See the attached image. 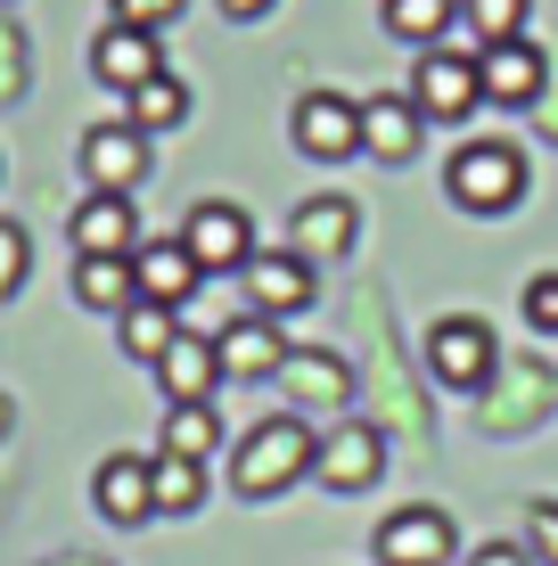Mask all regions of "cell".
Instances as JSON below:
<instances>
[{"mask_svg":"<svg viewBox=\"0 0 558 566\" xmlns=\"http://www.w3.org/2000/svg\"><path fill=\"white\" fill-rule=\"evenodd\" d=\"M313 419H296V411H272V419H255L239 436V452H230V493L239 501H280L296 476H313Z\"/></svg>","mask_w":558,"mask_h":566,"instance_id":"obj_1","label":"cell"},{"mask_svg":"<svg viewBox=\"0 0 558 566\" xmlns=\"http://www.w3.org/2000/svg\"><path fill=\"white\" fill-rule=\"evenodd\" d=\"M444 198L460 213H476V222L517 213L526 206V148L517 140H460L452 165H444Z\"/></svg>","mask_w":558,"mask_h":566,"instance_id":"obj_2","label":"cell"},{"mask_svg":"<svg viewBox=\"0 0 558 566\" xmlns=\"http://www.w3.org/2000/svg\"><path fill=\"white\" fill-rule=\"evenodd\" d=\"M550 411H558V369L543 354H509L493 369V386L476 395V427L485 436H534Z\"/></svg>","mask_w":558,"mask_h":566,"instance_id":"obj_3","label":"cell"},{"mask_svg":"<svg viewBox=\"0 0 558 566\" xmlns=\"http://www.w3.org/2000/svg\"><path fill=\"white\" fill-rule=\"evenodd\" d=\"M493 369H502V345L476 312H444L428 328V386H452V395H485Z\"/></svg>","mask_w":558,"mask_h":566,"instance_id":"obj_4","label":"cell"},{"mask_svg":"<svg viewBox=\"0 0 558 566\" xmlns=\"http://www.w3.org/2000/svg\"><path fill=\"white\" fill-rule=\"evenodd\" d=\"M411 107L419 124H468V115H485V83H476V50H419L411 66Z\"/></svg>","mask_w":558,"mask_h":566,"instance_id":"obj_5","label":"cell"},{"mask_svg":"<svg viewBox=\"0 0 558 566\" xmlns=\"http://www.w3.org/2000/svg\"><path fill=\"white\" fill-rule=\"evenodd\" d=\"M313 476L329 484V493H370V484L387 476V427H378V419H337V427H320Z\"/></svg>","mask_w":558,"mask_h":566,"instance_id":"obj_6","label":"cell"},{"mask_svg":"<svg viewBox=\"0 0 558 566\" xmlns=\"http://www.w3.org/2000/svg\"><path fill=\"white\" fill-rule=\"evenodd\" d=\"M287 140H296V156H313V165L361 156V99H345V91H304V99L287 107Z\"/></svg>","mask_w":558,"mask_h":566,"instance_id":"obj_7","label":"cell"},{"mask_svg":"<svg viewBox=\"0 0 558 566\" xmlns=\"http://www.w3.org/2000/svg\"><path fill=\"white\" fill-rule=\"evenodd\" d=\"M181 247H189V263H198L206 280H214V271H246V263H255V222H246V206L206 198V206H189Z\"/></svg>","mask_w":558,"mask_h":566,"instance_id":"obj_8","label":"cell"},{"mask_svg":"<svg viewBox=\"0 0 558 566\" xmlns=\"http://www.w3.org/2000/svg\"><path fill=\"white\" fill-rule=\"evenodd\" d=\"M313 271L296 247H255V263L239 271L246 280V312H263V321H296V312H313Z\"/></svg>","mask_w":558,"mask_h":566,"instance_id":"obj_9","label":"cell"},{"mask_svg":"<svg viewBox=\"0 0 558 566\" xmlns=\"http://www.w3.org/2000/svg\"><path fill=\"white\" fill-rule=\"evenodd\" d=\"M452 558H460V525L428 501H411L378 525V566H452Z\"/></svg>","mask_w":558,"mask_h":566,"instance_id":"obj_10","label":"cell"},{"mask_svg":"<svg viewBox=\"0 0 558 566\" xmlns=\"http://www.w3.org/2000/svg\"><path fill=\"white\" fill-rule=\"evenodd\" d=\"M74 156H83V181L107 189V198H131V189L148 181V132H131L124 115H115V124H91Z\"/></svg>","mask_w":558,"mask_h":566,"instance_id":"obj_11","label":"cell"},{"mask_svg":"<svg viewBox=\"0 0 558 566\" xmlns=\"http://www.w3.org/2000/svg\"><path fill=\"white\" fill-rule=\"evenodd\" d=\"M280 395H287L296 419H345V402H354V361L345 354H287Z\"/></svg>","mask_w":558,"mask_h":566,"instance_id":"obj_12","label":"cell"},{"mask_svg":"<svg viewBox=\"0 0 558 566\" xmlns=\"http://www.w3.org/2000/svg\"><path fill=\"white\" fill-rule=\"evenodd\" d=\"M476 83H485V107H534L550 83V50L526 42V33L493 42V50H476Z\"/></svg>","mask_w":558,"mask_h":566,"instance_id":"obj_13","label":"cell"},{"mask_svg":"<svg viewBox=\"0 0 558 566\" xmlns=\"http://www.w3.org/2000/svg\"><path fill=\"white\" fill-rule=\"evenodd\" d=\"M66 239H74V255H140V206L91 189V198L66 213Z\"/></svg>","mask_w":558,"mask_h":566,"instance_id":"obj_14","label":"cell"},{"mask_svg":"<svg viewBox=\"0 0 558 566\" xmlns=\"http://www.w3.org/2000/svg\"><path fill=\"white\" fill-rule=\"evenodd\" d=\"M287 239H296L304 263H337V255H354V239H361V206L354 198H304L287 213Z\"/></svg>","mask_w":558,"mask_h":566,"instance_id":"obj_15","label":"cell"},{"mask_svg":"<svg viewBox=\"0 0 558 566\" xmlns=\"http://www.w3.org/2000/svg\"><path fill=\"white\" fill-rule=\"evenodd\" d=\"M91 74L131 99L140 83H157V74H165V42H157V33H131V25H99V42H91Z\"/></svg>","mask_w":558,"mask_h":566,"instance_id":"obj_16","label":"cell"},{"mask_svg":"<svg viewBox=\"0 0 558 566\" xmlns=\"http://www.w3.org/2000/svg\"><path fill=\"white\" fill-rule=\"evenodd\" d=\"M419 140H428V124H419L411 91H378V99H361V156H378V165H411Z\"/></svg>","mask_w":558,"mask_h":566,"instance_id":"obj_17","label":"cell"},{"mask_svg":"<svg viewBox=\"0 0 558 566\" xmlns=\"http://www.w3.org/2000/svg\"><path fill=\"white\" fill-rule=\"evenodd\" d=\"M214 361H222V378H280V361H287L280 321H263V312H239V321L214 337Z\"/></svg>","mask_w":558,"mask_h":566,"instance_id":"obj_18","label":"cell"},{"mask_svg":"<svg viewBox=\"0 0 558 566\" xmlns=\"http://www.w3.org/2000/svg\"><path fill=\"white\" fill-rule=\"evenodd\" d=\"M131 280H140V296H148V304H172V312H181L189 296H198L206 271L189 263L181 230H172V239H140V255H131Z\"/></svg>","mask_w":558,"mask_h":566,"instance_id":"obj_19","label":"cell"},{"mask_svg":"<svg viewBox=\"0 0 558 566\" xmlns=\"http://www.w3.org/2000/svg\"><path fill=\"white\" fill-rule=\"evenodd\" d=\"M91 501H99V517H107V525H148V517H157V493H148V460H140V452L99 460V476H91Z\"/></svg>","mask_w":558,"mask_h":566,"instance_id":"obj_20","label":"cell"},{"mask_svg":"<svg viewBox=\"0 0 558 566\" xmlns=\"http://www.w3.org/2000/svg\"><path fill=\"white\" fill-rule=\"evenodd\" d=\"M378 427H387V436H419V427H428V402L411 395V378H402V354H394V321L387 312H378Z\"/></svg>","mask_w":558,"mask_h":566,"instance_id":"obj_21","label":"cell"},{"mask_svg":"<svg viewBox=\"0 0 558 566\" xmlns=\"http://www.w3.org/2000/svg\"><path fill=\"white\" fill-rule=\"evenodd\" d=\"M157 386H165V402H214V386H222V361H214V337H172L165 345V361H157Z\"/></svg>","mask_w":558,"mask_h":566,"instance_id":"obj_22","label":"cell"},{"mask_svg":"<svg viewBox=\"0 0 558 566\" xmlns=\"http://www.w3.org/2000/svg\"><path fill=\"white\" fill-rule=\"evenodd\" d=\"M74 304H91V312H124V304H140L131 255H74Z\"/></svg>","mask_w":558,"mask_h":566,"instance_id":"obj_23","label":"cell"},{"mask_svg":"<svg viewBox=\"0 0 558 566\" xmlns=\"http://www.w3.org/2000/svg\"><path fill=\"white\" fill-rule=\"evenodd\" d=\"M115 337H124V354H131V361H148V369H157V361H165V345L181 337V312L140 296V304H124V312H115Z\"/></svg>","mask_w":558,"mask_h":566,"instance_id":"obj_24","label":"cell"},{"mask_svg":"<svg viewBox=\"0 0 558 566\" xmlns=\"http://www.w3.org/2000/svg\"><path fill=\"white\" fill-rule=\"evenodd\" d=\"M124 124L148 132V140H157V132H181V124H189V83H181V74H157V83H140V91L124 99Z\"/></svg>","mask_w":558,"mask_h":566,"instance_id":"obj_25","label":"cell"},{"mask_svg":"<svg viewBox=\"0 0 558 566\" xmlns=\"http://www.w3.org/2000/svg\"><path fill=\"white\" fill-rule=\"evenodd\" d=\"M148 493H157V517H189V510H206V460L157 452V460H148Z\"/></svg>","mask_w":558,"mask_h":566,"instance_id":"obj_26","label":"cell"},{"mask_svg":"<svg viewBox=\"0 0 558 566\" xmlns=\"http://www.w3.org/2000/svg\"><path fill=\"white\" fill-rule=\"evenodd\" d=\"M387 33L394 42H411V50H444V33L460 25V0H387Z\"/></svg>","mask_w":558,"mask_h":566,"instance_id":"obj_27","label":"cell"},{"mask_svg":"<svg viewBox=\"0 0 558 566\" xmlns=\"http://www.w3.org/2000/svg\"><path fill=\"white\" fill-rule=\"evenodd\" d=\"M460 50H493V42H517L526 33V0H460Z\"/></svg>","mask_w":558,"mask_h":566,"instance_id":"obj_28","label":"cell"},{"mask_svg":"<svg viewBox=\"0 0 558 566\" xmlns=\"http://www.w3.org/2000/svg\"><path fill=\"white\" fill-rule=\"evenodd\" d=\"M222 443V419H214V402H172L165 411V452H181V460H206Z\"/></svg>","mask_w":558,"mask_h":566,"instance_id":"obj_29","label":"cell"},{"mask_svg":"<svg viewBox=\"0 0 558 566\" xmlns=\"http://www.w3.org/2000/svg\"><path fill=\"white\" fill-rule=\"evenodd\" d=\"M25 280H33V239H25V222L0 213V304H9Z\"/></svg>","mask_w":558,"mask_h":566,"instance_id":"obj_30","label":"cell"},{"mask_svg":"<svg viewBox=\"0 0 558 566\" xmlns=\"http://www.w3.org/2000/svg\"><path fill=\"white\" fill-rule=\"evenodd\" d=\"M189 0H107V25H131V33H165L181 25Z\"/></svg>","mask_w":558,"mask_h":566,"instance_id":"obj_31","label":"cell"},{"mask_svg":"<svg viewBox=\"0 0 558 566\" xmlns=\"http://www.w3.org/2000/svg\"><path fill=\"white\" fill-rule=\"evenodd\" d=\"M526 551L558 566V501H526Z\"/></svg>","mask_w":558,"mask_h":566,"instance_id":"obj_32","label":"cell"},{"mask_svg":"<svg viewBox=\"0 0 558 566\" xmlns=\"http://www.w3.org/2000/svg\"><path fill=\"white\" fill-rule=\"evenodd\" d=\"M526 321L543 328V337H558V271H534L526 280Z\"/></svg>","mask_w":558,"mask_h":566,"instance_id":"obj_33","label":"cell"},{"mask_svg":"<svg viewBox=\"0 0 558 566\" xmlns=\"http://www.w3.org/2000/svg\"><path fill=\"white\" fill-rule=\"evenodd\" d=\"M17 91H25V33L0 17V99H17Z\"/></svg>","mask_w":558,"mask_h":566,"instance_id":"obj_34","label":"cell"},{"mask_svg":"<svg viewBox=\"0 0 558 566\" xmlns=\"http://www.w3.org/2000/svg\"><path fill=\"white\" fill-rule=\"evenodd\" d=\"M526 115H534V132H543V140L558 148V57H550V83H543V99H534Z\"/></svg>","mask_w":558,"mask_h":566,"instance_id":"obj_35","label":"cell"},{"mask_svg":"<svg viewBox=\"0 0 558 566\" xmlns=\"http://www.w3.org/2000/svg\"><path fill=\"white\" fill-rule=\"evenodd\" d=\"M468 566H534V551H517V542H485Z\"/></svg>","mask_w":558,"mask_h":566,"instance_id":"obj_36","label":"cell"},{"mask_svg":"<svg viewBox=\"0 0 558 566\" xmlns=\"http://www.w3.org/2000/svg\"><path fill=\"white\" fill-rule=\"evenodd\" d=\"M272 9H280V0H222L230 25H255V17H272Z\"/></svg>","mask_w":558,"mask_h":566,"instance_id":"obj_37","label":"cell"},{"mask_svg":"<svg viewBox=\"0 0 558 566\" xmlns=\"http://www.w3.org/2000/svg\"><path fill=\"white\" fill-rule=\"evenodd\" d=\"M0 427H9V402H0Z\"/></svg>","mask_w":558,"mask_h":566,"instance_id":"obj_38","label":"cell"},{"mask_svg":"<svg viewBox=\"0 0 558 566\" xmlns=\"http://www.w3.org/2000/svg\"><path fill=\"white\" fill-rule=\"evenodd\" d=\"M74 566H91V558H74Z\"/></svg>","mask_w":558,"mask_h":566,"instance_id":"obj_39","label":"cell"}]
</instances>
